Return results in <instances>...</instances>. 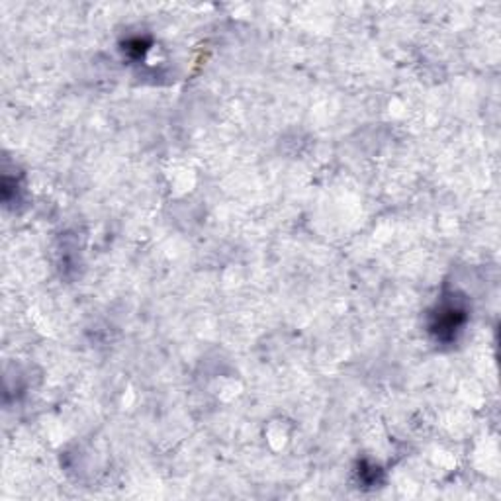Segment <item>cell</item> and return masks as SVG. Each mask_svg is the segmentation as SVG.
Wrapping results in <instances>:
<instances>
[{
  "label": "cell",
  "mask_w": 501,
  "mask_h": 501,
  "mask_svg": "<svg viewBox=\"0 0 501 501\" xmlns=\"http://www.w3.org/2000/svg\"><path fill=\"white\" fill-rule=\"evenodd\" d=\"M460 313H463V311L456 308V306H452V304H445L443 309H438L437 323L433 325V329H435L438 335H443L445 331L452 335V329H456V327L460 325V320H458V315H460Z\"/></svg>",
  "instance_id": "1"
}]
</instances>
